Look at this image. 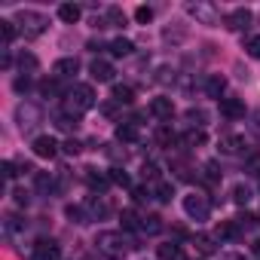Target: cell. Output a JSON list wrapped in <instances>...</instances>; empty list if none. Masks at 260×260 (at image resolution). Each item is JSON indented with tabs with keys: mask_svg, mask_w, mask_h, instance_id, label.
Here are the masks:
<instances>
[{
	"mask_svg": "<svg viewBox=\"0 0 260 260\" xmlns=\"http://www.w3.org/2000/svg\"><path fill=\"white\" fill-rule=\"evenodd\" d=\"M95 245H98V251H101L107 260H125L128 251L138 248L132 239H125L122 233H110V230H107V233H98V242H95Z\"/></svg>",
	"mask_w": 260,
	"mask_h": 260,
	"instance_id": "obj_1",
	"label": "cell"
},
{
	"mask_svg": "<svg viewBox=\"0 0 260 260\" xmlns=\"http://www.w3.org/2000/svg\"><path fill=\"white\" fill-rule=\"evenodd\" d=\"M92 107H95V92H92L89 83H77V86L68 92V98H64V110H68L71 116H80V113H86V110H92Z\"/></svg>",
	"mask_w": 260,
	"mask_h": 260,
	"instance_id": "obj_2",
	"label": "cell"
},
{
	"mask_svg": "<svg viewBox=\"0 0 260 260\" xmlns=\"http://www.w3.org/2000/svg\"><path fill=\"white\" fill-rule=\"evenodd\" d=\"M16 22H19V28L25 31V37H40V34L49 28V19H46L43 13H37V10H22Z\"/></svg>",
	"mask_w": 260,
	"mask_h": 260,
	"instance_id": "obj_3",
	"label": "cell"
},
{
	"mask_svg": "<svg viewBox=\"0 0 260 260\" xmlns=\"http://www.w3.org/2000/svg\"><path fill=\"white\" fill-rule=\"evenodd\" d=\"M184 211H187V217H190V220L202 223V220H208V214H211V205H208V199H205V196H199V193H190V196H184Z\"/></svg>",
	"mask_w": 260,
	"mask_h": 260,
	"instance_id": "obj_4",
	"label": "cell"
},
{
	"mask_svg": "<svg viewBox=\"0 0 260 260\" xmlns=\"http://www.w3.org/2000/svg\"><path fill=\"white\" fill-rule=\"evenodd\" d=\"M31 260H61V248H58L52 239H40V242L34 245Z\"/></svg>",
	"mask_w": 260,
	"mask_h": 260,
	"instance_id": "obj_5",
	"label": "cell"
},
{
	"mask_svg": "<svg viewBox=\"0 0 260 260\" xmlns=\"http://www.w3.org/2000/svg\"><path fill=\"white\" fill-rule=\"evenodd\" d=\"M16 119H19V128L25 132V128H34L40 122V110L34 104H19L16 107Z\"/></svg>",
	"mask_w": 260,
	"mask_h": 260,
	"instance_id": "obj_6",
	"label": "cell"
},
{
	"mask_svg": "<svg viewBox=\"0 0 260 260\" xmlns=\"http://www.w3.org/2000/svg\"><path fill=\"white\" fill-rule=\"evenodd\" d=\"M34 153L40 156V159H55L58 156V141L55 138H49V135H40V138H34Z\"/></svg>",
	"mask_w": 260,
	"mask_h": 260,
	"instance_id": "obj_7",
	"label": "cell"
},
{
	"mask_svg": "<svg viewBox=\"0 0 260 260\" xmlns=\"http://www.w3.org/2000/svg\"><path fill=\"white\" fill-rule=\"evenodd\" d=\"M251 10H245V7H239V10H233V13H226V19H223V25L230 28V31H242V28H248L251 25Z\"/></svg>",
	"mask_w": 260,
	"mask_h": 260,
	"instance_id": "obj_8",
	"label": "cell"
},
{
	"mask_svg": "<svg viewBox=\"0 0 260 260\" xmlns=\"http://www.w3.org/2000/svg\"><path fill=\"white\" fill-rule=\"evenodd\" d=\"M217 147H220V153H226V156H239V153H245V138L242 135H223L220 141H217Z\"/></svg>",
	"mask_w": 260,
	"mask_h": 260,
	"instance_id": "obj_9",
	"label": "cell"
},
{
	"mask_svg": "<svg viewBox=\"0 0 260 260\" xmlns=\"http://www.w3.org/2000/svg\"><path fill=\"white\" fill-rule=\"evenodd\" d=\"M89 74H92V80H98V83H110L116 71H113V64H110V61L95 58V61H92V68H89Z\"/></svg>",
	"mask_w": 260,
	"mask_h": 260,
	"instance_id": "obj_10",
	"label": "cell"
},
{
	"mask_svg": "<svg viewBox=\"0 0 260 260\" xmlns=\"http://www.w3.org/2000/svg\"><path fill=\"white\" fill-rule=\"evenodd\" d=\"M150 113L156 116V119H172L175 116V104H172V98H153L150 101Z\"/></svg>",
	"mask_w": 260,
	"mask_h": 260,
	"instance_id": "obj_11",
	"label": "cell"
},
{
	"mask_svg": "<svg viewBox=\"0 0 260 260\" xmlns=\"http://www.w3.org/2000/svg\"><path fill=\"white\" fill-rule=\"evenodd\" d=\"M220 113L226 119H245V104L239 98H220Z\"/></svg>",
	"mask_w": 260,
	"mask_h": 260,
	"instance_id": "obj_12",
	"label": "cell"
},
{
	"mask_svg": "<svg viewBox=\"0 0 260 260\" xmlns=\"http://www.w3.org/2000/svg\"><path fill=\"white\" fill-rule=\"evenodd\" d=\"M190 16H193V19H199L202 25H217V13H214V7L193 4V7H190Z\"/></svg>",
	"mask_w": 260,
	"mask_h": 260,
	"instance_id": "obj_13",
	"label": "cell"
},
{
	"mask_svg": "<svg viewBox=\"0 0 260 260\" xmlns=\"http://www.w3.org/2000/svg\"><path fill=\"white\" fill-rule=\"evenodd\" d=\"M80 71V61L77 58H58L55 64H52V74L58 77V80H64V77H74Z\"/></svg>",
	"mask_w": 260,
	"mask_h": 260,
	"instance_id": "obj_14",
	"label": "cell"
},
{
	"mask_svg": "<svg viewBox=\"0 0 260 260\" xmlns=\"http://www.w3.org/2000/svg\"><path fill=\"white\" fill-rule=\"evenodd\" d=\"M138 125L135 122H119L116 125V141H122V144H135L138 141Z\"/></svg>",
	"mask_w": 260,
	"mask_h": 260,
	"instance_id": "obj_15",
	"label": "cell"
},
{
	"mask_svg": "<svg viewBox=\"0 0 260 260\" xmlns=\"http://www.w3.org/2000/svg\"><path fill=\"white\" fill-rule=\"evenodd\" d=\"M205 92H208L211 98H223V92H226V80H223L220 74H208V77H205Z\"/></svg>",
	"mask_w": 260,
	"mask_h": 260,
	"instance_id": "obj_16",
	"label": "cell"
},
{
	"mask_svg": "<svg viewBox=\"0 0 260 260\" xmlns=\"http://www.w3.org/2000/svg\"><path fill=\"white\" fill-rule=\"evenodd\" d=\"M86 184H89L92 190L104 193V190H107V184H110V175H101L98 169H86Z\"/></svg>",
	"mask_w": 260,
	"mask_h": 260,
	"instance_id": "obj_17",
	"label": "cell"
},
{
	"mask_svg": "<svg viewBox=\"0 0 260 260\" xmlns=\"http://www.w3.org/2000/svg\"><path fill=\"white\" fill-rule=\"evenodd\" d=\"M80 16H83V10H80L77 4H61V7H58V19H61L64 25H77Z\"/></svg>",
	"mask_w": 260,
	"mask_h": 260,
	"instance_id": "obj_18",
	"label": "cell"
},
{
	"mask_svg": "<svg viewBox=\"0 0 260 260\" xmlns=\"http://www.w3.org/2000/svg\"><path fill=\"white\" fill-rule=\"evenodd\" d=\"M150 196H153L156 202H172V196H175V187H172L169 181H156V184H153V190H150Z\"/></svg>",
	"mask_w": 260,
	"mask_h": 260,
	"instance_id": "obj_19",
	"label": "cell"
},
{
	"mask_svg": "<svg viewBox=\"0 0 260 260\" xmlns=\"http://www.w3.org/2000/svg\"><path fill=\"white\" fill-rule=\"evenodd\" d=\"M193 245H196V251H199V254H205V257H211V254L217 251L214 236H208V233H199V236L193 239Z\"/></svg>",
	"mask_w": 260,
	"mask_h": 260,
	"instance_id": "obj_20",
	"label": "cell"
},
{
	"mask_svg": "<svg viewBox=\"0 0 260 260\" xmlns=\"http://www.w3.org/2000/svg\"><path fill=\"white\" fill-rule=\"evenodd\" d=\"M141 230H144L147 236L162 233V217H159V214H144V217H141Z\"/></svg>",
	"mask_w": 260,
	"mask_h": 260,
	"instance_id": "obj_21",
	"label": "cell"
},
{
	"mask_svg": "<svg viewBox=\"0 0 260 260\" xmlns=\"http://www.w3.org/2000/svg\"><path fill=\"white\" fill-rule=\"evenodd\" d=\"M217 236H220V239H239V236H242V226H239L236 220H220V223H217Z\"/></svg>",
	"mask_w": 260,
	"mask_h": 260,
	"instance_id": "obj_22",
	"label": "cell"
},
{
	"mask_svg": "<svg viewBox=\"0 0 260 260\" xmlns=\"http://www.w3.org/2000/svg\"><path fill=\"white\" fill-rule=\"evenodd\" d=\"M181 144H187V147H202V144H205V132H202V128H187V132L181 135Z\"/></svg>",
	"mask_w": 260,
	"mask_h": 260,
	"instance_id": "obj_23",
	"label": "cell"
},
{
	"mask_svg": "<svg viewBox=\"0 0 260 260\" xmlns=\"http://www.w3.org/2000/svg\"><path fill=\"white\" fill-rule=\"evenodd\" d=\"M113 101H116V104H132V101H135V89L116 83V86H113Z\"/></svg>",
	"mask_w": 260,
	"mask_h": 260,
	"instance_id": "obj_24",
	"label": "cell"
},
{
	"mask_svg": "<svg viewBox=\"0 0 260 260\" xmlns=\"http://www.w3.org/2000/svg\"><path fill=\"white\" fill-rule=\"evenodd\" d=\"M159 260H184V251H181V245H175V242H166V245H159Z\"/></svg>",
	"mask_w": 260,
	"mask_h": 260,
	"instance_id": "obj_25",
	"label": "cell"
},
{
	"mask_svg": "<svg viewBox=\"0 0 260 260\" xmlns=\"http://www.w3.org/2000/svg\"><path fill=\"white\" fill-rule=\"evenodd\" d=\"M104 22H107V28H122V25H125V13H122L119 7H110L107 16H104Z\"/></svg>",
	"mask_w": 260,
	"mask_h": 260,
	"instance_id": "obj_26",
	"label": "cell"
},
{
	"mask_svg": "<svg viewBox=\"0 0 260 260\" xmlns=\"http://www.w3.org/2000/svg\"><path fill=\"white\" fill-rule=\"evenodd\" d=\"M132 49H135V46H132V40H125V37H119V40H113V43H110V52H113L116 58L132 55Z\"/></svg>",
	"mask_w": 260,
	"mask_h": 260,
	"instance_id": "obj_27",
	"label": "cell"
},
{
	"mask_svg": "<svg viewBox=\"0 0 260 260\" xmlns=\"http://www.w3.org/2000/svg\"><path fill=\"white\" fill-rule=\"evenodd\" d=\"M16 34H19L16 22H0V40H4V46H10L16 40Z\"/></svg>",
	"mask_w": 260,
	"mask_h": 260,
	"instance_id": "obj_28",
	"label": "cell"
},
{
	"mask_svg": "<svg viewBox=\"0 0 260 260\" xmlns=\"http://www.w3.org/2000/svg\"><path fill=\"white\" fill-rule=\"evenodd\" d=\"M178 138H175V132H172V128L169 125H159L156 128V144H162V147H172Z\"/></svg>",
	"mask_w": 260,
	"mask_h": 260,
	"instance_id": "obj_29",
	"label": "cell"
},
{
	"mask_svg": "<svg viewBox=\"0 0 260 260\" xmlns=\"http://www.w3.org/2000/svg\"><path fill=\"white\" fill-rule=\"evenodd\" d=\"M119 220H122V230H141V217L135 211H122Z\"/></svg>",
	"mask_w": 260,
	"mask_h": 260,
	"instance_id": "obj_30",
	"label": "cell"
},
{
	"mask_svg": "<svg viewBox=\"0 0 260 260\" xmlns=\"http://www.w3.org/2000/svg\"><path fill=\"white\" fill-rule=\"evenodd\" d=\"M233 202H236V205H248V202H251V190H248L245 184H236V187H233Z\"/></svg>",
	"mask_w": 260,
	"mask_h": 260,
	"instance_id": "obj_31",
	"label": "cell"
},
{
	"mask_svg": "<svg viewBox=\"0 0 260 260\" xmlns=\"http://www.w3.org/2000/svg\"><path fill=\"white\" fill-rule=\"evenodd\" d=\"M64 214H68L74 223H89V220H92V217H89V214H86L80 205H68V208H64Z\"/></svg>",
	"mask_w": 260,
	"mask_h": 260,
	"instance_id": "obj_32",
	"label": "cell"
},
{
	"mask_svg": "<svg viewBox=\"0 0 260 260\" xmlns=\"http://www.w3.org/2000/svg\"><path fill=\"white\" fill-rule=\"evenodd\" d=\"M55 125L61 128V132H77V116H71V113H64V116H55Z\"/></svg>",
	"mask_w": 260,
	"mask_h": 260,
	"instance_id": "obj_33",
	"label": "cell"
},
{
	"mask_svg": "<svg viewBox=\"0 0 260 260\" xmlns=\"http://www.w3.org/2000/svg\"><path fill=\"white\" fill-rule=\"evenodd\" d=\"M245 52H248L251 58H260V34H254V37L245 40Z\"/></svg>",
	"mask_w": 260,
	"mask_h": 260,
	"instance_id": "obj_34",
	"label": "cell"
},
{
	"mask_svg": "<svg viewBox=\"0 0 260 260\" xmlns=\"http://www.w3.org/2000/svg\"><path fill=\"white\" fill-rule=\"evenodd\" d=\"M110 184H116V187H128L132 181H128V175H125L122 169H110Z\"/></svg>",
	"mask_w": 260,
	"mask_h": 260,
	"instance_id": "obj_35",
	"label": "cell"
},
{
	"mask_svg": "<svg viewBox=\"0 0 260 260\" xmlns=\"http://www.w3.org/2000/svg\"><path fill=\"white\" fill-rule=\"evenodd\" d=\"M19 68H22V74H25V71H37V58H34L31 52H22V58H19Z\"/></svg>",
	"mask_w": 260,
	"mask_h": 260,
	"instance_id": "obj_36",
	"label": "cell"
},
{
	"mask_svg": "<svg viewBox=\"0 0 260 260\" xmlns=\"http://www.w3.org/2000/svg\"><path fill=\"white\" fill-rule=\"evenodd\" d=\"M187 119H190L193 125H205L208 113H205V110H196V107H190V110H187Z\"/></svg>",
	"mask_w": 260,
	"mask_h": 260,
	"instance_id": "obj_37",
	"label": "cell"
},
{
	"mask_svg": "<svg viewBox=\"0 0 260 260\" xmlns=\"http://www.w3.org/2000/svg\"><path fill=\"white\" fill-rule=\"evenodd\" d=\"M135 19H138L141 25H147V22H153V10H150V7H138V10H135Z\"/></svg>",
	"mask_w": 260,
	"mask_h": 260,
	"instance_id": "obj_38",
	"label": "cell"
},
{
	"mask_svg": "<svg viewBox=\"0 0 260 260\" xmlns=\"http://www.w3.org/2000/svg\"><path fill=\"white\" fill-rule=\"evenodd\" d=\"M205 181H208V184H214V181H220V172H217V162H205Z\"/></svg>",
	"mask_w": 260,
	"mask_h": 260,
	"instance_id": "obj_39",
	"label": "cell"
},
{
	"mask_svg": "<svg viewBox=\"0 0 260 260\" xmlns=\"http://www.w3.org/2000/svg\"><path fill=\"white\" fill-rule=\"evenodd\" d=\"M61 150H64V153H68V156H77V153H80V150H83V144H80V141H74V138H71V141H64V144H61Z\"/></svg>",
	"mask_w": 260,
	"mask_h": 260,
	"instance_id": "obj_40",
	"label": "cell"
},
{
	"mask_svg": "<svg viewBox=\"0 0 260 260\" xmlns=\"http://www.w3.org/2000/svg\"><path fill=\"white\" fill-rule=\"evenodd\" d=\"M144 178L156 184V181H159V166H153V162H144Z\"/></svg>",
	"mask_w": 260,
	"mask_h": 260,
	"instance_id": "obj_41",
	"label": "cell"
},
{
	"mask_svg": "<svg viewBox=\"0 0 260 260\" xmlns=\"http://www.w3.org/2000/svg\"><path fill=\"white\" fill-rule=\"evenodd\" d=\"M13 89H16V92H28V89H31V77H28V74H25V77H16Z\"/></svg>",
	"mask_w": 260,
	"mask_h": 260,
	"instance_id": "obj_42",
	"label": "cell"
},
{
	"mask_svg": "<svg viewBox=\"0 0 260 260\" xmlns=\"http://www.w3.org/2000/svg\"><path fill=\"white\" fill-rule=\"evenodd\" d=\"M40 92H43V95H58V83H55V80H43V83H40Z\"/></svg>",
	"mask_w": 260,
	"mask_h": 260,
	"instance_id": "obj_43",
	"label": "cell"
},
{
	"mask_svg": "<svg viewBox=\"0 0 260 260\" xmlns=\"http://www.w3.org/2000/svg\"><path fill=\"white\" fill-rule=\"evenodd\" d=\"M37 187H40V190H52L55 184H52V178H49L46 172H37Z\"/></svg>",
	"mask_w": 260,
	"mask_h": 260,
	"instance_id": "obj_44",
	"label": "cell"
},
{
	"mask_svg": "<svg viewBox=\"0 0 260 260\" xmlns=\"http://www.w3.org/2000/svg\"><path fill=\"white\" fill-rule=\"evenodd\" d=\"M236 223H239L242 230H251V226L257 223V217H254V214H239V217H236Z\"/></svg>",
	"mask_w": 260,
	"mask_h": 260,
	"instance_id": "obj_45",
	"label": "cell"
},
{
	"mask_svg": "<svg viewBox=\"0 0 260 260\" xmlns=\"http://www.w3.org/2000/svg\"><path fill=\"white\" fill-rule=\"evenodd\" d=\"M0 172H4V178H7V181H13V178L19 175V172H16V162H10V159H7L4 166H0Z\"/></svg>",
	"mask_w": 260,
	"mask_h": 260,
	"instance_id": "obj_46",
	"label": "cell"
},
{
	"mask_svg": "<svg viewBox=\"0 0 260 260\" xmlns=\"http://www.w3.org/2000/svg\"><path fill=\"white\" fill-rule=\"evenodd\" d=\"M13 196H16V205H28V202H31V196H28L25 190H16Z\"/></svg>",
	"mask_w": 260,
	"mask_h": 260,
	"instance_id": "obj_47",
	"label": "cell"
},
{
	"mask_svg": "<svg viewBox=\"0 0 260 260\" xmlns=\"http://www.w3.org/2000/svg\"><path fill=\"white\" fill-rule=\"evenodd\" d=\"M132 196H135V202H144V199H147L150 193H147L144 187H135V190H132Z\"/></svg>",
	"mask_w": 260,
	"mask_h": 260,
	"instance_id": "obj_48",
	"label": "cell"
},
{
	"mask_svg": "<svg viewBox=\"0 0 260 260\" xmlns=\"http://www.w3.org/2000/svg\"><path fill=\"white\" fill-rule=\"evenodd\" d=\"M251 132L260 138V110H257V113H254V119H251Z\"/></svg>",
	"mask_w": 260,
	"mask_h": 260,
	"instance_id": "obj_49",
	"label": "cell"
},
{
	"mask_svg": "<svg viewBox=\"0 0 260 260\" xmlns=\"http://www.w3.org/2000/svg\"><path fill=\"white\" fill-rule=\"evenodd\" d=\"M220 260H245V257L236 254V251H226V254H220Z\"/></svg>",
	"mask_w": 260,
	"mask_h": 260,
	"instance_id": "obj_50",
	"label": "cell"
},
{
	"mask_svg": "<svg viewBox=\"0 0 260 260\" xmlns=\"http://www.w3.org/2000/svg\"><path fill=\"white\" fill-rule=\"evenodd\" d=\"M254 254H257V257H260V242H254Z\"/></svg>",
	"mask_w": 260,
	"mask_h": 260,
	"instance_id": "obj_51",
	"label": "cell"
}]
</instances>
